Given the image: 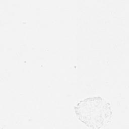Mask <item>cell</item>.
Returning <instances> with one entry per match:
<instances>
[{
	"mask_svg": "<svg viewBox=\"0 0 129 129\" xmlns=\"http://www.w3.org/2000/svg\"><path fill=\"white\" fill-rule=\"evenodd\" d=\"M78 119L86 126L99 128L110 120L112 111L109 102L100 96L86 98L74 107Z\"/></svg>",
	"mask_w": 129,
	"mask_h": 129,
	"instance_id": "obj_1",
	"label": "cell"
}]
</instances>
